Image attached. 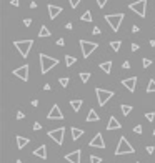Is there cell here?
I'll return each mask as SVG.
<instances>
[{"instance_id":"24","label":"cell","mask_w":155,"mask_h":163,"mask_svg":"<svg viewBox=\"0 0 155 163\" xmlns=\"http://www.w3.org/2000/svg\"><path fill=\"white\" fill-rule=\"evenodd\" d=\"M153 92H155V80L150 78L149 85H147V93H153Z\"/></svg>"},{"instance_id":"32","label":"cell","mask_w":155,"mask_h":163,"mask_svg":"<svg viewBox=\"0 0 155 163\" xmlns=\"http://www.w3.org/2000/svg\"><path fill=\"white\" fill-rule=\"evenodd\" d=\"M142 65L147 68V67H150V65H152V60H150V58H143V60H142Z\"/></svg>"},{"instance_id":"46","label":"cell","mask_w":155,"mask_h":163,"mask_svg":"<svg viewBox=\"0 0 155 163\" xmlns=\"http://www.w3.org/2000/svg\"><path fill=\"white\" fill-rule=\"evenodd\" d=\"M122 67L127 70V68H130V63H129V62H124V65H122Z\"/></svg>"},{"instance_id":"2","label":"cell","mask_w":155,"mask_h":163,"mask_svg":"<svg viewBox=\"0 0 155 163\" xmlns=\"http://www.w3.org/2000/svg\"><path fill=\"white\" fill-rule=\"evenodd\" d=\"M124 19H125L124 13H110V15H105L104 17V20L108 23V25H110V28L114 32H118V28H120Z\"/></svg>"},{"instance_id":"51","label":"cell","mask_w":155,"mask_h":163,"mask_svg":"<svg viewBox=\"0 0 155 163\" xmlns=\"http://www.w3.org/2000/svg\"><path fill=\"white\" fill-rule=\"evenodd\" d=\"M137 163H139V161H137Z\"/></svg>"},{"instance_id":"16","label":"cell","mask_w":155,"mask_h":163,"mask_svg":"<svg viewBox=\"0 0 155 163\" xmlns=\"http://www.w3.org/2000/svg\"><path fill=\"white\" fill-rule=\"evenodd\" d=\"M33 155L35 157H40L42 160H47V147H45V145H40L38 148L33 150Z\"/></svg>"},{"instance_id":"19","label":"cell","mask_w":155,"mask_h":163,"mask_svg":"<svg viewBox=\"0 0 155 163\" xmlns=\"http://www.w3.org/2000/svg\"><path fill=\"white\" fill-rule=\"evenodd\" d=\"M100 120V116H98V113L95 112L93 108L89 110V115H87V122H98Z\"/></svg>"},{"instance_id":"28","label":"cell","mask_w":155,"mask_h":163,"mask_svg":"<svg viewBox=\"0 0 155 163\" xmlns=\"http://www.w3.org/2000/svg\"><path fill=\"white\" fill-rule=\"evenodd\" d=\"M120 110H122V113L127 116V115H130V112H132V107H130V105H120Z\"/></svg>"},{"instance_id":"31","label":"cell","mask_w":155,"mask_h":163,"mask_svg":"<svg viewBox=\"0 0 155 163\" xmlns=\"http://www.w3.org/2000/svg\"><path fill=\"white\" fill-rule=\"evenodd\" d=\"M80 2H82V0H69V3H70V7H72V9H77V5H79Z\"/></svg>"},{"instance_id":"30","label":"cell","mask_w":155,"mask_h":163,"mask_svg":"<svg viewBox=\"0 0 155 163\" xmlns=\"http://www.w3.org/2000/svg\"><path fill=\"white\" fill-rule=\"evenodd\" d=\"M90 163H102V158L95 157V155H90Z\"/></svg>"},{"instance_id":"18","label":"cell","mask_w":155,"mask_h":163,"mask_svg":"<svg viewBox=\"0 0 155 163\" xmlns=\"http://www.w3.org/2000/svg\"><path fill=\"white\" fill-rule=\"evenodd\" d=\"M70 132H72V140H73V141H77L80 137L83 135V133H85L82 128H77V127H72V130H70Z\"/></svg>"},{"instance_id":"47","label":"cell","mask_w":155,"mask_h":163,"mask_svg":"<svg viewBox=\"0 0 155 163\" xmlns=\"http://www.w3.org/2000/svg\"><path fill=\"white\" fill-rule=\"evenodd\" d=\"M30 9H37V3H35L33 0H32V2H30Z\"/></svg>"},{"instance_id":"43","label":"cell","mask_w":155,"mask_h":163,"mask_svg":"<svg viewBox=\"0 0 155 163\" xmlns=\"http://www.w3.org/2000/svg\"><path fill=\"white\" fill-rule=\"evenodd\" d=\"M10 3H12L13 7H19V5H20V0H12Z\"/></svg>"},{"instance_id":"33","label":"cell","mask_w":155,"mask_h":163,"mask_svg":"<svg viewBox=\"0 0 155 163\" xmlns=\"http://www.w3.org/2000/svg\"><path fill=\"white\" fill-rule=\"evenodd\" d=\"M145 116H147V120H149V122H153V120H155V113H153V112L145 113Z\"/></svg>"},{"instance_id":"12","label":"cell","mask_w":155,"mask_h":163,"mask_svg":"<svg viewBox=\"0 0 155 163\" xmlns=\"http://www.w3.org/2000/svg\"><path fill=\"white\" fill-rule=\"evenodd\" d=\"M90 147L92 148H105V141H104V137H102V133H97L92 140H90Z\"/></svg>"},{"instance_id":"11","label":"cell","mask_w":155,"mask_h":163,"mask_svg":"<svg viewBox=\"0 0 155 163\" xmlns=\"http://www.w3.org/2000/svg\"><path fill=\"white\" fill-rule=\"evenodd\" d=\"M65 160L69 163H80V160H82V151H80V150H73L72 153H67Z\"/></svg>"},{"instance_id":"45","label":"cell","mask_w":155,"mask_h":163,"mask_svg":"<svg viewBox=\"0 0 155 163\" xmlns=\"http://www.w3.org/2000/svg\"><path fill=\"white\" fill-rule=\"evenodd\" d=\"M50 88H52V87H50V83H45V85H44V90H47V92H48Z\"/></svg>"},{"instance_id":"29","label":"cell","mask_w":155,"mask_h":163,"mask_svg":"<svg viewBox=\"0 0 155 163\" xmlns=\"http://www.w3.org/2000/svg\"><path fill=\"white\" fill-rule=\"evenodd\" d=\"M58 83H60L62 87H67V85L70 83V78H69V77H62V78L58 80Z\"/></svg>"},{"instance_id":"20","label":"cell","mask_w":155,"mask_h":163,"mask_svg":"<svg viewBox=\"0 0 155 163\" xmlns=\"http://www.w3.org/2000/svg\"><path fill=\"white\" fill-rule=\"evenodd\" d=\"M112 65H114V63H112V60H107V62H102V63H100V68L104 70L105 73H110V72H112Z\"/></svg>"},{"instance_id":"48","label":"cell","mask_w":155,"mask_h":163,"mask_svg":"<svg viewBox=\"0 0 155 163\" xmlns=\"http://www.w3.org/2000/svg\"><path fill=\"white\" fill-rule=\"evenodd\" d=\"M38 105V100H32V107H37Z\"/></svg>"},{"instance_id":"41","label":"cell","mask_w":155,"mask_h":163,"mask_svg":"<svg viewBox=\"0 0 155 163\" xmlns=\"http://www.w3.org/2000/svg\"><path fill=\"white\" fill-rule=\"evenodd\" d=\"M153 151H155V147H152V145L147 147V153H153Z\"/></svg>"},{"instance_id":"4","label":"cell","mask_w":155,"mask_h":163,"mask_svg":"<svg viewBox=\"0 0 155 163\" xmlns=\"http://www.w3.org/2000/svg\"><path fill=\"white\" fill-rule=\"evenodd\" d=\"M32 45H33V40H15L13 42V47L19 50V54L22 55L23 58H27V55L30 54Z\"/></svg>"},{"instance_id":"3","label":"cell","mask_w":155,"mask_h":163,"mask_svg":"<svg viewBox=\"0 0 155 163\" xmlns=\"http://www.w3.org/2000/svg\"><path fill=\"white\" fill-rule=\"evenodd\" d=\"M130 153H135V148L129 143V140L125 137H120L118 145L115 148V155H130Z\"/></svg>"},{"instance_id":"38","label":"cell","mask_w":155,"mask_h":163,"mask_svg":"<svg viewBox=\"0 0 155 163\" xmlns=\"http://www.w3.org/2000/svg\"><path fill=\"white\" fill-rule=\"evenodd\" d=\"M33 130H35V132H38V130H42V125H40L38 122H35V123H33Z\"/></svg>"},{"instance_id":"7","label":"cell","mask_w":155,"mask_h":163,"mask_svg":"<svg viewBox=\"0 0 155 163\" xmlns=\"http://www.w3.org/2000/svg\"><path fill=\"white\" fill-rule=\"evenodd\" d=\"M98 45L93 43V42H87V40H80V48H82V55L83 58H89L90 54H93V50Z\"/></svg>"},{"instance_id":"22","label":"cell","mask_w":155,"mask_h":163,"mask_svg":"<svg viewBox=\"0 0 155 163\" xmlns=\"http://www.w3.org/2000/svg\"><path fill=\"white\" fill-rule=\"evenodd\" d=\"M38 37L40 38H45V37H50V30H48L45 25L40 27V30H38Z\"/></svg>"},{"instance_id":"35","label":"cell","mask_w":155,"mask_h":163,"mask_svg":"<svg viewBox=\"0 0 155 163\" xmlns=\"http://www.w3.org/2000/svg\"><path fill=\"white\" fill-rule=\"evenodd\" d=\"M95 2H97V5H98V7H100V9H102V7H105V3H107L108 0H95Z\"/></svg>"},{"instance_id":"1","label":"cell","mask_w":155,"mask_h":163,"mask_svg":"<svg viewBox=\"0 0 155 163\" xmlns=\"http://www.w3.org/2000/svg\"><path fill=\"white\" fill-rule=\"evenodd\" d=\"M38 58H40V73H47L50 68H54V67L58 65V60L54 58V57H48L45 54H40L38 55Z\"/></svg>"},{"instance_id":"21","label":"cell","mask_w":155,"mask_h":163,"mask_svg":"<svg viewBox=\"0 0 155 163\" xmlns=\"http://www.w3.org/2000/svg\"><path fill=\"white\" fill-rule=\"evenodd\" d=\"M82 105H83V102H82V100H70V107H72L73 112H80Z\"/></svg>"},{"instance_id":"5","label":"cell","mask_w":155,"mask_h":163,"mask_svg":"<svg viewBox=\"0 0 155 163\" xmlns=\"http://www.w3.org/2000/svg\"><path fill=\"white\" fill-rule=\"evenodd\" d=\"M129 9L132 10V12H135L139 17H142V19H143L145 13H147V0H137V2L130 3Z\"/></svg>"},{"instance_id":"36","label":"cell","mask_w":155,"mask_h":163,"mask_svg":"<svg viewBox=\"0 0 155 163\" xmlns=\"http://www.w3.org/2000/svg\"><path fill=\"white\" fill-rule=\"evenodd\" d=\"M23 25H25V27H30V25H32V19H29V17H27V19H23Z\"/></svg>"},{"instance_id":"14","label":"cell","mask_w":155,"mask_h":163,"mask_svg":"<svg viewBox=\"0 0 155 163\" xmlns=\"http://www.w3.org/2000/svg\"><path fill=\"white\" fill-rule=\"evenodd\" d=\"M122 85H124V87H125L129 92H135V87H137V77L124 78V80H122Z\"/></svg>"},{"instance_id":"8","label":"cell","mask_w":155,"mask_h":163,"mask_svg":"<svg viewBox=\"0 0 155 163\" xmlns=\"http://www.w3.org/2000/svg\"><path fill=\"white\" fill-rule=\"evenodd\" d=\"M63 133H65V128H63V127H58V128H55V130H50V132H48V137L57 145H62L63 143Z\"/></svg>"},{"instance_id":"23","label":"cell","mask_w":155,"mask_h":163,"mask_svg":"<svg viewBox=\"0 0 155 163\" xmlns=\"http://www.w3.org/2000/svg\"><path fill=\"white\" fill-rule=\"evenodd\" d=\"M75 62H77L75 57H72V55H65V65H67V67H72Z\"/></svg>"},{"instance_id":"44","label":"cell","mask_w":155,"mask_h":163,"mask_svg":"<svg viewBox=\"0 0 155 163\" xmlns=\"http://www.w3.org/2000/svg\"><path fill=\"white\" fill-rule=\"evenodd\" d=\"M65 28H67V30H72V28H73V25H72V23H65Z\"/></svg>"},{"instance_id":"50","label":"cell","mask_w":155,"mask_h":163,"mask_svg":"<svg viewBox=\"0 0 155 163\" xmlns=\"http://www.w3.org/2000/svg\"><path fill=\"white\" fill-rule=\"evenodd\" d=\"M15 163H22V160H17V161H15Z\"/></svg>"},{"instance_id":"39","label":"cell","mask_w":155,"mask_h":163,"mask_svg":"<svg viewBox=\"0 0 155 163\" xmlns=\"http://www.w3.org/2000/svg\"><path fill=\"white\" fill-rule=\"evenodd\" d=\"M57 45H58V47H63V45H65V40H63V38H58V40H57Z\"/></svg>"},{"instance_id":"49","label":"cell","mask_w":155,"mask_h":163,"mask_svg":"<svg viewBox=\"0 0 155 163\" xmlns=\"http://www.w3.org/2000/svg\"><path fill=\"white\" fill-rule=\"evenodd\" d=\"M150 47H155V40H150Z\"/></svg>"},{"instance_id":"42","label":"cell","mask_w":155,"mask_h":163,"mask_svg":"<svg viewBox=\"0 0 155 163\" xmlns=\"http://www.w3.org/2000/svg\"><path fill=\"white\" fill-rule=\"evenodd\" d=\"M23 116H25V115H23V112H17V120H22Z\"/></svg>"},{"instance_id":"40","label":"cell","mask_w":155,"mask_h":163,"mask_svg":"<svg viewBox=\"0 0 155 163\" xmlns=\"http://www.w3.org/2000/svg\"><path fill=\"white\" fill-rule=\"evenodd\" d=\"M92 33H93V35H100V28H98V27H93Z\"/></svg>"},{"instance_id":"10","label":"cell","mask_w":155,"mask_h":163,"mask_svg":"<svg viewBox=\"0 0 155 163\" xmlns=\"http://www.w3.org/2000/svg\"><path fill=\"white\" fill-rule=\"evenodd\" d=\"M47 118L48 120H63V113H62L60 107H58V105H54V107L50 108V112H48Z\"/></svg>"},{"instance_id":"15","label":"cell","mask_w":155,"mask_h":163,"mask_svg":"<svg viewBox=\"0 0 155 163\" xmlns=\"http://www.w3.org/2000/svg\"><path fill=\"white\" fill-rule=\"evenodd\" d=\"M118 128H122V123L115 116H110V120L107 123V130H118Z\"/></svg>"},{"instance_id":"6","label":"cell","mask_w":155,"mask_h":163,"mask_svg":"<svg viewBox=\"0 0 155 163\" xmlns=\"http://www.w3.org/2000/svg\"><path fill=\"white\" fill-rule=\"evenodd\" d=\"M95 93H97V100H98V105H100V107H104V105L114 97V92L104 90V88H95Z\"/></svg>"},{"instance_id":"13","label":"cell","mask_w":155,"mask_h":163,"mask_svg":"<svg viewBox=\"0 0 155 163\" xmlns=\"http://www.w3.org/2000/svg\"><path fill=\"white\" fill-rule=\"evenodd\" d=\"M47 9H48V17H50L52 20H55V19H57V17L62 13V7L54 5V3H48Z\"/></svg>"},{"instance_id":"37","label":"cell","mask_w":155,"mask_h":163,"mask_svg":"<svg viewBox=\"0 0 155 163\" xmlns=\"http://www.w3.org/2000/svg\"><path fill=\"white\" fill-rule=\"evenodd\" d=\"M130 48H132V52H137L140 48V45L139 43H132V45H130Z\"/></svg>"},{"instance_id":"9","label":"cell","mask_w":155,"mask_h":163,"mask_svg":"<svg viewBox=\"0 0 155 163\" xmlns=\"http://www.w3.org/2000/svg\"><path fill=\"white\" fill-rule=\"evenodd\" d=\"M13 75H15L17 78L27 82L29 80V65H22V67H19V68H15L13 70Z\"/></svg>"},{"instance_id":"26","label":"cell","mask_w":155,"mask_h":163,"mask_svg":"<svg viewBox=\"0 0 155 163\" xmlns=\"http://www.w3.org/2000/svg\"><path fill=\"white\" fill-rule=\"evenodd\" d=\"M110 47H112V50L114 52H120V47H122V42H110Z\"/></svg>"},{"instance_id":"25","label":"cell","mask_w":155,"mask_h":163,"mask_svg":"<svg viewBox=\"0 0 155 163\" xmlns=\"http://www.w3.org/2000/svg\"><path fill=\"white\" fill-rule=\"evenodd\" d=\"M80 20H83V22H92L93 19H92V13H90V10H87V12L80 17Z\"/></svg>"},{"instance_id":"17","label":"cell","mask_w":155,"mask_h":163,"mask_svg":"<svg viewBox=\"0 0 155 163\" xmlns=\"http://www.w3.org/2000/svg\"><path fill=\"white\" fill-rule=\"evenodd\" d=\"M15 140H17V148H19V150H22L23 147H25V145H29V138H25V137H22V135H17L15 137Z\"/></svg>"},{"instance_id":"27","label":"cell","mask_w":155,"mask_h":163,"mask_svg":"<svg viewBox=\"0 0 155 163\" xmlns=\"http://www.w3.org/2000/svg\"><path fill=\"white\" fill-rule=\"evenodd\" d=\"M79 77H80V80H82L83 83H87V82L90 80V73H89V72H82V73H79Z\"/></svg>"},{"instance_id":"34","label":"cell","mask_w":155,"mask_h":163,"mask_svg":"<svg viewBox=\"0 0 155 163\" xmlns=\"http://www.w3.org/2000/svg\"><path fill=\"white\" fill-rule=\"evenodd\" d=\"M133 132H135L137 135H140V133H142V125H135L133 127Z\"/></svg>"}]
</instances>
